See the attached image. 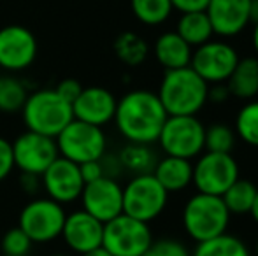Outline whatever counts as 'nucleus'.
I'll return each instance as SVG.
<instances>
[{
	"instance_id": "1",
	"label": "nucleus",
	"mask_w": 258,
	"mask_h": 256,
	"mask_svg": "<svg viewBox=\"0 0 258 256\" xmlns=\"http://www.w3.org/2000/svg\"><path fill=\"white\" fill-rule=\"evenodd\" d=\"M158 95L150 90H132L116 104L114 123L126 142L155 144L167 121Z\"/></svg>"
},
{
	"instance_id": "39",
	"label": "nucleus",
	"mask_w": 258,
	"mask_h": 256,
	"mask_svg": "<svg viewBox=\"0 0 258 256\" xmlns=\"http://www.w3.org/2000/svg\"><path fill=\"white\" fill-rule=\"evenodd\" d=\"M81 256H112V254L109 253V251L105 249L104 246H99V247H95V249L88 251V253H85V254H81Z\"/></svg>"
},
{
	"instance_id": "15",
	"label": "nucleus",
	"mask_w": 258,
	"mask_h": 256,
	"mask_svg": "<svg viewBox=\"0 0 258 256\" xmlns=\"http://www.w3.org/2000/svg\"><path fill=\"white\" fill-rule=\"evenodd\" d=\"M41 178L42 183H44L48 198L61 205L78 200L83 193V188H85V181H83L81 172H79V165L63 156H58L46 168V172Z\"/></svg>"
},
{
	"instance_id": "17",
	"label": "nucleus",
	"mask_w": 258,
	"mask_h": 256,
	"mask_svg": "<svg viewBox=\"0 0 258 256\" xmlns=\"http://www.w3.org/2000/svg\"><path fill=\"white\" fill-rule=\"evenodd\" d=\"M118 99L104 86H88L83 88L81 95L72 104L74 120L95 125L102 128L114 120Z\"/></svg>"
},
{
	"instance_id": "30",
	"label": "nucleus",
	"mask_w": 258,
	"mask_h": 256,
	"mask_svg": "<svg viewBox=\"0 0 258 256\" xmlns=\"http://www.w3.org/2000/svg\"><path fill=\"white\" fill-rule=\"evenodd\" d=\"M235 135L234 128L225 123H213L206 128V142L204 151L211 153H232L235 147Z\"/></svg>"
},
{
	"instance_id": "14",
	"label": "nucleus",
	"mask_w": 258,
	"mask_h": 256,
	"mask_svg": "<svg viewBox=\"0 0 258 256\" xmlns=\"http://www.w3.org/2000/svg\"><path fill=\"white\" fill-rule=\"evenodd\" d=\"M83 211L92 214L100 223H107L123 214V188L116 179L100 178L85 185L81 193Z\"/></svg>"
},
{
	"instance_id": "19",
	"label": "nucleus",
	"mask_w": 258,
	"mask_h": 256,
	"mask_svg": "<svg viewBox=\"0 0 258 256\" xmlns=\"http://www.w3.org/2000/svg\"><path fill=\"white\" fill-rule=\"evenodd\" d=\"M153 55L156 62L165 70H176V68L190 67L194 48L177 35L176 30L163 32L156 37L153 46Z\"/></svg>"
},
{
	"instance_id": "7",
	"label": "nucleus",
	"mask_w": 258,
	"mask_h": 256,
	"mask_svg": "<svg viewBox=\"0 0 258 256\" xmlns=\"http://www.w3.org/2000/svg\"><path fill=\"white\" fill-rule=\"evenodd\" d=\"M169 193L153 174L134 176L123 188V214L150 225L167 207Z\"/></svg>"
},
{
	"instance_id": "42",
	"label": "nucleus",
	"mask_w": 258,
	"mask_h": 256,
	"mask_svg": "<svg viewBox=\"0 0 258 256\" xmlns=\"http://www.w3.org/2000/svg\"><path fill=\"white\" fill-rule=\"evenodd\" d=\"M255 256H258V239H256V242H255Z\"/></svg>"
},
{
	"instance_id": "44",
	"label": "nucleus",
	"mask_w": 258,
	"mask_h": 256,
	"mask_svg": "<svg viewBox=\"0 0 258 256\" xmlns=\"http://www.w3.org/2000/svg\"><path fill=\"white\" fill-rule=\"evenodd\" d=\"M4 256H7V254H4Z\"/></svg>"
},
{
	"instance_id": "2",
	"label": "nucleus",
	"mask_w": 258,
	"mask_h": 256,
	"mask_svg": "<svg viewBox=\"0 0 258 256\" xmlns=\"http://www.w3.org/2000/svg\"><path fill=\"white\" fill-rule=\"evenodd\" d=\"M209 84L191 67L165 70L158 86L160 102L169 116H197L207 104Z\"/></svg>"
},
{
	"instance_id": "34",
	"label": "nucleus",
	"mask_w": 258,
	"mask_h": 256,
	"mask_svg": "<svg viewBox=\"0 0 258 256\" xmlns=\"http://www.w3.org/2000/svg\"><path fill=\"white\" fill-rule=\"evenodd\" d=\"M13 170H14L13 144L7 139H4V137H0V181H4Z\"/></svg>"
},
{
	"instance_id": "13",
	"label": "nucleus",
	"mask_w": 258,
	"mask_h": 256,
	"mask_svg": "<svg viewBox=\"0 0 258 256\" xmlns=\"http://www.w3.org/2000/svg\"><path fill=\"white\" fill-rule=\"evenodd\" d=\"M37 58V39L21 25L0 28V67L9 72L28 68Z\"/></svg>"
},
{
	"instance_id": "21",
	"label": "nucleus",
	"mask_w": 258,
	"mask_h": 256,
	"mask_svg": "<svg viewBox=\"0 0 258 256\" xmlns=\"http://www.w3.org/2000/svg\"><path fill=\"white\" fill-rule=\"evenodd\" d=\"M230 92V97L239 100H253L258 97V58L246 56L239 58L234 72L225 82Z\"/></svg>"
},
{
	"instance_id": "12",
	"label": "nucleus",
	"mask_w": 258,
	"mask_h": 256,
	"mask_svg": "<svg viewBox=\"0 0 258 256\" xmlns=\"http://www.w3.org/2000/svg\"><path fill=\"white\" fill-rule=\"evenodd\" d=\"M11 144H13L14 167L20 168L21 174L41 178L46 172V168L60 156L56 140L53 137L30 132V130L21 133Z\"/></svg>"
},
{
	"instance_id": "36",
	"label": "nucleus",
	"mask_w": 258,
	"mask_h": 256,
	"mask_svg": "<svg viewBox=\"0 0 258 256\" xmlns=\"http://www.w3.org/2000/svg\"><path fill=\"white\" fill-rule=\"evenodd\" d=\"M174 11L183 13H197V11H206L209 6V0H170Z\"/></svg>"
},
{
	"instance_id": "37",
	"label": "nucleus",
	"mask_w": 258,
	"mask_h": 256,
	"mask_svg": "<svg viewBox=\"0 0 258 256\" xmlns=\"http://www.w3.org/2000/svg\"><path fill=\"white\" fill-rule=\"evenodd\" d=\"M230 99V92H228L227 84L220 82V84H209V92H207V102L213 104H223Z\"/></svg>"
},
{
	"instance_id": "31",
	"label": "nucleus",
	"mask_w": 258,
	"mask_h": 256,
	"mask_svg": "<svg viewBox=\"0 0 258 256\" xmlns=\"http://www.w3.org/2000/svg\"><path fill=\"white\" fill-rule=\"evenodd\" d=\"M2 251L7 256H27L30 253L34 242L30 240V237L20 228V226H14V228L7 230L2 237Z\"/></svg>"
},
{
	"instance_id": "28",
	"label": "nucleus",
	"mask_w": 258,
	"mask_h": 256,
	"mask_svg": "<svg viewBox=\"0 0 258 256\" xmlns=\"http://www.w3.org/2000/svg\"><path fill=\"white\" fill-rule=\"evenodd\" d=\"M234 132L237 139L251 147H258V99L248 100L234 121Z\"/></svg>"
},
{
	"instance_id": "22",
	"label": "nucleus",
	"mask_w": 258,
	"mask_h": 256,
	"mask_svg": "<svg viewBox=\"0 0 258 256\" xmlns=\"http://www.w3.org/2000/svg\"><path fill=\"white\" fill-rule=\"evenodd\" d=\"M176 32L184 42L191 48L206 44L214 35L213 25L209 21V16L206 11H197V13H183L176 23Z\"/></svg>"
},
{
	"instance_id": "16",
	"label": "nucleus",
	"mask_w": 258,
	"mask_h": 256,
	"mask_svg": "<svg viewBox=\"0 0 258 256\" xmlns=\"http://www.w3.org/2000/svg\"><path fill=\"white\" fill-rule=\"evenodd\" d=\"M251 0H209L206 14L213 25L214 35L230 39L248 28Z\"/></svg>"
},
{
	"instance_id": "10",
	"label": "nucleus",
	"mask_w": 258,
	"mask_h": 256,
	"mask_svg": "<svg viewBox=\"0 0 258 256\" xmlns=\"http://www.w3.org/2000/svg\"><path fill=\"white\" fill-rule=\"evenodd\" d=\"M65 216L61 204L51 198H35L20 212L18 226L30 237L32 242L46 244L61 235Z\"/></svg>"
},
{
	"instance_id": "4",
	"label": "nucleus",
	"mask_w": 258,
	"mask_h": 256,
	"mask_svg": "<svg viewBox=\"0 0 258 256\" xmlns=\"http://www.w3.org/2000/svg\"><path fill=\"white\" fill-rule=\"evenodd\" d=\"M21 113L27 130L53 139H56L58 133L74 120L72 106L54 90H39L28 95Z\"/></svg>"
},
{
	"instance_id": "38",
	"label": "nucleus",
	"mask_w": 258,
	"mask_h": 256,
	"mask_svg": "<svg viewBox=\"0 0 258 256\" xmlns=\"http://www.w3.org/2000/svg\"><path fill=\"white\" fill-rule=\"evenodd\" d=\"M249 21L251 23L258 21V0H251V4H249Z\"/></svg>"
},
{
	"instance_id": "9",
	"label": "nucleus",
	"mask_w": 258,
	"mask_h": 256,
	"mask_svg": "<svg viewBox=\"0 0 258 256\" xmlns=\"http://www.w3.org/2000/svg\"><path fill=\"white\" fill-rule=\"evenodd\" d=\"M239 178L241 168L232 153L204 151L201 156L195 158L191 185L197 188L199 193L221 197Z\"/></svg>"
},
{
	"instance_id": "8",
	"label": "nucleus",
	"mask_w": 258,
	"mask_h": 256,
	"mask_svg": "<svg viewBox=\"0 0 258 256\" xmlns=\"http://www.w3.org/2000/svg\"><path fill=\"white\" fill-rule=\"evenodd\" d=\"M153 240L148 223L126 214L104 223L102 246L112 256H144Z\"/></svg>"
},
{
	"instance_id": "25",
	"label": "nucleus",
	"mask_w": 258,
	"mask_h": 256,
	"mask_svg": "<svg viewBox=\"0 0 258 256\" xmlns=\"http://www.w3.org/2000/svg\"><path fill=\"white\" fill-rule=\"evenodd\" d=\"M191 256H251L244 240L230 233H221L195 246Z\"/></svg>"
},
{
	"instance_id": "27",
	"label": "nucleus",
	"mask_w": 258,
	"mask_h": 256,
	"mask_svg": "<svg viewBox=\"0 0 258 256\" xmlns=\"http://www.w3.org/2000/svg\"><path fill=\"white\" fill-rule=\"evenodd\" d=\"M130 7L134 16L148 27L165 23L174 11L170 0H130Z\"/></svg>"
},
{
	"instance_id": "11",
	"label": "nucleus",
	"mask_w": 258,
	"mask_h": 256,
	"mask_svg": "<svg viewBox=\"0 0 258 256\" xmlns=\"http://www.w3.org/2000/svg\"><path fill=\"white\" fill-rule=\"evenodd\" d=\"M239 53L227 41H207L206 44L194 49L190 67L201 75L207 84L227 82L239 62Z\"/></svg>"
},
{
	"instance_id": "33",
	"label": "nucleus",
	"mask_w": 258,
	"mask_h": 256,
	"mask_svg": "<svg viewBox=\"0 0 258 256\" xmlns=\"http://www.w3.org/2000/svg\"><path fill=\"white\" fill-rule=\"evenodd\" d=\"M83 88H85V86H83L81 82L78 81V79L69 77V79H63V81L58 82L56 88H54V92H56L58 95H60L61 99L65 100V102L72 106V104L78 100V97L81 95Z\"/></svg>"
},
{
	"instance_id": "29",
	"label": "nucleus",
	"mask_w": 258,
	"mask_h": 256,
	"mask_svg": "<svg viewBox=\"0 0 258 256\" xmlns=\"http://www.w3.org/2000/svg\"><path fill=\"white\" fill-rule=\"evenodd\" d=\"M28 93L23 81L14 75H2L0 77V111L13 114L21 111L25 106Z\"/></svg>"
},
{
	"instance_id": "5",
	"label": "nucleus",
	"mask_w": 258,
	"mask_h": 256,
	"mask_svg": "<svg viewBox=\"0 0 258 256\" xmlns=\"http://www.w3.org/2000/svg\"><path fill=\"white\" fill-rule=\"evenodd\" d=\"M156 142L167 156L195 160L204 153L206 127L197 116H169Z\"/></svg>"
},
{
	"instance_id": "26",
	"label": "nucleus",
	"mask_w": 258,
	"mask_h": 256,
	"mask_svg": "<svg viewBox=\"0 0 258 256\" xmlns=\"http://www.w3.org/2000/svg\"><path fill=\"white\" fill-rule=\"evenodd\" d=\"M256 192L258 188L255 183L249 181V179L239 178L227 192L221 195V198H223L225 205H227L228 212L232 216H244L249 214V209H251Z\"/></svg>"
},
{
	"instance_id": "23",
	"label": "nucleus",
	"mask_w": 258,
	"mask_h": 256,
	"mask_svg": "<svg viewBox=\"0 0 258 256\" xmlns=\"http://www.w3.org/2000/svg\"><path fill=\"white\" fill-rule=\"evenodd\" d=\"M123 170L132 172L134 176L151 174L158 161L156 153L151 149L150 144H134L128 142L118 154Z\"/></svg>"
},
{
	"instance_id": "3",
	"label": "nucleus",
	"mask_w": 258,
	"mask_h": 256,
	"mask_svg": "<svg viewBox=\"0 0 258 256\" xmlns=\"http://www.w3.org/2000/svg\"><path fill=\"white\" fill-rule=\"evenodd\" d=\"M230 218L223 198L199 192L188 198L181 214L184 232L197 244L227 233Z\"/></svg>"
},
{
	"instance_id": "20",
	"label": "nucleus",
	"mask_w": 258,
	"mask_h": 256,
	"mask_svg": "<svg viewBox=\"0 0 258 256\" xmlns=\"http://www.w3.org/2000/svg\"><path fill=\"white\" fill-rule=\"evenodd\" d=\"M151 174L167 190V193H177L186 190L194 181V163L191 160L165 154L156 161Z\"/></svg>"
},
{
	"instance_id": "41",
	"label": "nucleus",
	"mask_w": 258,
	"mask_h": 256,
	"mask_svg": "<svg viewBox=\"0 0 258 256\" xmlns=\"http://www.w3.org/2000/svg\"><path fill=\"white\" fill-rule=\"evenodd\" d=\"M249 216H251L253 221L258 225V192L255 195V200H253V204H251V209H249Z\"/></svg>"
},
{
	"instance_id": "40",
	"label": "nucleus",
	"mask_w": 258,
	"mask_h": 256,
	"mask_svg": "<svg viewBox=\"0 0 258 256\" xmlns=\"http://www.w3.org/2000/svg\"><path fill=\"white\" fill-rule=\"evenodd\" d=\"M251 44H253V49H255V55H256V58H258V21H256V23H253Z\"/></svg>"
},
{
	"instance_id": "32",
	"label": "nucleus",
	"mask_w": 258,
	"mask_h": 256,
	"mask_svg": "<svg viewBox=\"0 0 258 256\" xmlns=\"http://www.w3.org/2000/svg\"><path fill=\"white\" fill-rule=\"evenodd\" d=\"M144 256H191V253L181 240L165 237L153 240Z\"/></svg>"
},
{
	"instance_id": "18",
	"label": "nucleus",
	"mask_w": 258,
	"mask_h": 256,
	"mask_svg": "<svg viewBox=\"0 0 258 256\" xmlns=\"http://www.w3.org/2000/svg\"><path fill=\"white\" fill-rule=\"evenodd\" d=\"M104 223L88 214L86 211H74L72 214L65 216L61 235L69 247L74 253L85 254L95 247L102 246Z\"/></svg>"
},
{
	"instance_id": "6",
	"label": "nucleus",
	"mask_w": 258,
	"mask_h": 256,
	"mask_svg": "<svg viewBox=\"0 0 258 256\" xmlns=\"http://www.w3.org/2000/svg\"><path fill=\"white\" fill-rule=\"evenodd\" d=\"M54 140H56L58 154L78 165L100 160L107 149L104 130L79 120H72Z\"/></svg>"
},
{
	"instance_id": "35",
	"label": "nucleus",
	"mask_w": 258,
	"mask_h": 256,
	"mask_svg": "<svg viewBox=\"0 0 258 256\" xmlns=\"http://www.w3.org/2000/svg\"><path fill=\"white\" fill-rule=\"evenodd\" d=\"M79 172H81V178H83V181H85V185L104 178V168H102L100 160H93V161L81 163L79 165Z\"/></svg>"
},
{
	"instance_id": "43",
	"label": "nucleus",
	"mask_w": 258,
	"mask_h": 256,
	"mask_svg": "<svg viewBox=\"0 0 258 256\" xmlns=\"http://www.w3.org/2000/svg\"><path fill=\"white\" fill-rule=\"evenodd\" d=\"M51 256H69V254H51Z\"/></svg>"
},
{
	"instance_id": "24",
	"label": "nucleus",
	"mask_w": 258,
	"mask_h": 256,
	"mask_svg": "<svg viewBox=\"0 0 258 256\" xmlns=\"http://www.w3.org/2000/svg\"><path fill=\"white\" fill-rule=\"evenodd\" d=\"M114 55L119 62H123L128 67H137V65L144 63L150 55V46L141 35L134 34V32H123L114 39Z\"/></svg>"
}]
</instances>
